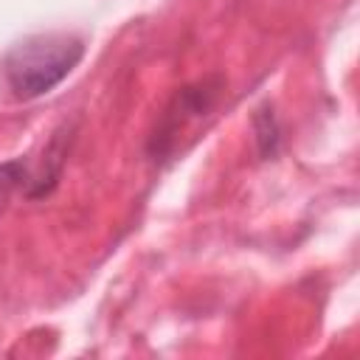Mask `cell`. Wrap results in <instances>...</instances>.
I'll list each match as a JSON object with an SVG mask.
<instances>
[{
    "label": "cell",
    "mask_w": 360,
    "mask_h": 360,
    "mask_svg": "<svg viewBox=\"0 0 360 360\" xmlns=\"http://www.w3.org/2000/svg\"><path fill=\"white\" fill-rule=\"evenodd\" d=\"M84 56V42L73 34H34L3 56V73L17 98L31 101L65 82Z\"/></svg>",
    "instance_id": "obj_1"
},
{
    "label": "cell",
    "mask_w": 360,
    "mask_h": 360,
    "mask_svg": "<svg viewBox=\"0 0 360 360\" xmlns=\"http://www.w3.org/2000/svg\"><path fill=\"white\" fill-rule=\"evenodd\" d=\"M256 141H259V152L262 158H273L278 152V124H276V115L270 107H262L256 112Z\"/></svg>",
    "instance_id": "obj_2"
}]
</instances>
